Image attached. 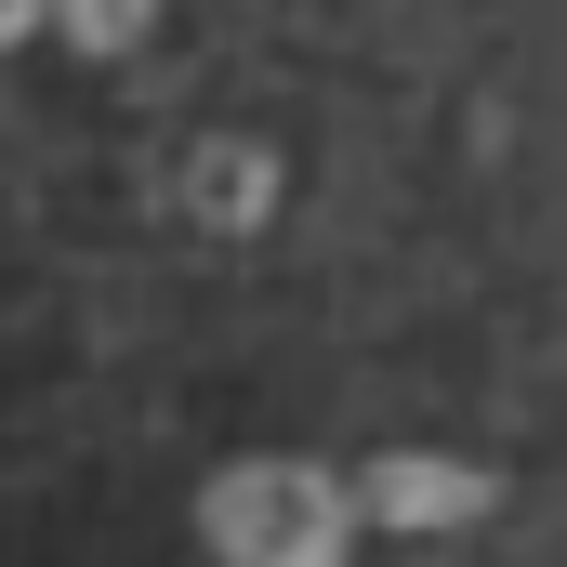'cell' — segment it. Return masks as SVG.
I'll return each mask as SVG.
<instances>
[{"label":"cell","instance_id":"6da1fadb","mask_svg":"<svg viewBox=\"0 0 567 567\" xmlns=\"http://www.w3.org/2000/svg\"><path fill=\"white\" fill-rule=\"evenodd\" d=\"M357 528H370L357 515V475H330L303 449H251V462H225L198 488V542L225 567H343Z\"/></svg>","mask_w":567,"mask_h":567},{"label":"cell","instance_id":"7a4b0ae2","mask_svg":"<svg viewBox=\"0 0 567 567\" xmlns=\"http://www.w3.org/2000/svg\"><path fill=\"white\" fill-rule=\"evenodd\" d=\"M488 502H502V475H488V462H449V449H383V462H357V515H370V528H410V542H423V528H475Z\"/></svg>","mask_w":567,"mask_h":567},{"label":"cell","instance_id":"3957f363","mask_svg":"<svg viewBox=\"0 0 567 567\" xmlns=\"http://www.w3.org/2000/svg\"><path fill=\"white\" fill-rule=\"evenodd\" d=\"M172 185H185V212H198V225H225V238H251V225L278 212V158H265L251 133H198Z\"/></svg>","mask_w":567,"mask_h":567},{"label":"cell","instance_id":"277c9868","mask_svg":"<svg viewBox=\"0 0 567 567\" xmlns=\"http://www.w3.org/2000/svg\"><path fill=\"white\" fill-rule=\"evenodd\" d=\"M145 27H158V0H53V40L66 53H133Z\"/></svg>","mask_w":567,"mask_h":567},{"label":"cell","instance_id":"5b68a950","mask_svg":"<svg viewBox=\"0 0 567 567\" xmlns=\"http://www.w3.org/2000/svg\"><path fill=\"white\" fill-rule=\"evenodd\" d=\"M27 27H53V0H0V40H27Z\"/></svg>","mask_w":567,"mask_h":567}]
</instances>
